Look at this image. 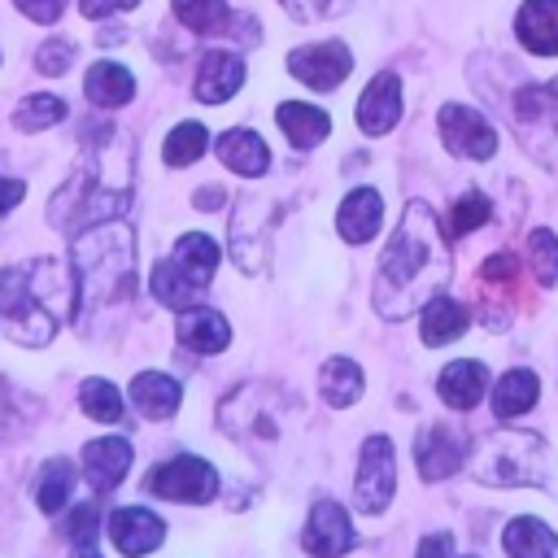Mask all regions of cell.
Instances as JSON below:
<instances>
[{"label":"cell","mask_w":558,"mask_h":558,"mask_svg":"<svg viewBox=\"0 0 558 558\" xmlns=\"http://www.w3.org/2000/svg\"><path fill=\"white\" fill-rule=\"evenodd\" d=\"M449 279V244L445 231L432 214V205L410 201L384 257H379V275H375V314L384 318H410L414 310H423L440 283Z\"/></svg>","instance_id":"1"},{"label":"cell","mask_w":558,"mask_h":558,"mask_svg":"<svg viewBox=\"0 0 558 558\" xmlns=\"http://www.w3.org/2000/svg\"><path fill=\"white\" fill-rule=\"evenodd\" d=\"M74 266H78V314L113 310L131 301V279H135V240L131 227L109 218L87 227V235L74 244Z\"/></svg>","instance_id":"2"},{"label":"cell","mask_w":558,"mask_h":558,"mask_svg":"<svg viewBox=\"0 0 558 558\" xmlns=\"http://www.w3.org/2000/svg\"><path fill=\"white\" fill-rule=\"evenodd\" d=\"M545 466H549V445L536 432L497 427L480 436L471 449V475L488 488H532L541 484Z\"/></svg>","instance_id":"3"},{"label":"cell","mask_w":558,"mask_h":558,"mask_svg":"<svg viewBox=\"0 0 558 558\" xmlns=\"http://www.w3.org/2000/svg\"><path fill=\"white\" fill-rule=\"evenodd\" d=\"M510 118H514V131L523 140V148L558 170V78L554 83H527L510 96Z\"/></svg>","instance_id":"4"},{"label":"cell","mask_w":558,"mask_h":558,"mask_svg":"<svg viewBox=\"0 0 558 558\" xmlns=\"http://www.w3.org/2000/svg\"><path fill=\"white\" fill-rule=\"evenodd\" d=\"M0 314L9 318V331L17 344L26 349H44L57 331V318L52 310L31 292V279H26V266L22 270H0Z\"/></svg>","instance_id":"5"},{"label":"cell","mask_w":558,"mask_h":558,"mask_svg":"<svg viewBox=\"0 0 558 558\" xmlns=\"http://www.w3.org/2000/svg\"><path fill=\"white\" fill-rule=\"evenodd\" d=\"M218 488H222L218 471L196 453H174L144 475V493L166 497V501H183V506H205L218 497Z\"/></svg>","instance_id":"6"},{"label":"cell","mask_w":558,"mask_h":558,"mask_svg":"<svg viewBox=\"0 0 558 558\" xmlns=\"http://www.w3.org/2000/svg\"><path fill=\"white\" fill-rule=\"evenodd\" d=\"M397 493V453L388 436H366L362 458H357V480H353V501L366 514H384Z\"/></svg>","instance_id":"7"},{"label":"cell","mask_w":558,"mask_h":558,"mask_svg":"<svg viewBox=\"0 0 558 558\" xmlns=\"http://www.w3.org/2000/svg\"><path fill=\"white\" fill-rule=\"evenodd\" d=\"M436 126H440V144L453 153V157H466V161H488L497 153V131L488 126V118L471 105H440L436 113Z\"/></svg>","instance_id":"8"},{"label":"cell","mask_w":558,"mask_h":558,"mask_svg":"<svg viewBox=\"0 0 558 558\" xmlns=\"http://www.w3.org/2000/svg\"><path fill=\"white\" fill-rule=\"evenodd\" d=\"M357 527L349 523V510L340 506V501H331V497H318L314 506H310V519H305V527H301V549L310 554V558H340V554H349V549H357Z\"/></svg>","instance_id":"9"},{"label":"cell","mask_w":558,"mask_h":558,"mask_svg":"<svg viewBox=\"0 0 558 558\" xmlns=\"http://www.w3.org/2000/svg\"><path fill=\"white\" fill-rule=\"evenodd\" d=\"M288 70L314 87V92H331L349 78L353 70V52L340 44V39H318V44H305V48H292L288 52Z\"/></svg>","instance_id":"10"},{"label":"cell","mask_w":558,"mask_h":558,"mask_svg":"<svg viewBox=\"0 0 558 558\" xmlns=\"http://www.w3.org/2000/svg\"><path fill=\"white\" fill-rule=\"evenodd\" d=\"M466 453H471V445L449 423H432L414 440V466H418V475L427 484H440V480L458 475L466 466Z\"/></svg>","instance_id":"11"},{"label":"cell","mask_w":558,"mask_h":558,"mask_svg":"<svg viewBox=\"0 0 558 558\" xmlns=\"http://www.w3.org/2000/svg\"><path fill=\"white\" fill-rule=\"evenodd\" d=\"M109 541L122 558H144L166 541V519L144 506H122L109 514Z\"/></svg>","instance_id":"12"},{"label":"cell","mask_w":558,"mask_h":558,"mask_svg":"<svg viewBox=\"0 0 558 558\" xmlns=\"http://www.w3.org/2000/svg\"><path fill=\"white\" fill-rule=\"evenodd\" d=\"M397 122H401V78L392 70H379L357 96V126L366 135H388Z\"/></svg>","instance_id":"13"},{"label":"cell","mask_w":558,"mask_h":558,"mask_svg":"<svg viewBox=\"0 0 558 558\" xmlns=\"http://www.w3.org/2000/svg\"><path fill=\"white\" fill-rule=\"evenodd\" d=\"M240 83H244V61L235 52H227V48H214V52L201 57L192 92H196L201 105H222V100H231L240 92Z\"/></svg>","instance_id":"14"},{"label":"cell","mask_w":558,"mask_h":558,"mask_svg":"<svg viewBox=\"0 0 558 558\" xmlns=\"http://www.w3.org/2000/svg\"><path fill=\"white\" fill-rule=\"evenodd\" d=\"M484 392H488V371H484V362L458 357V362H449V366L436 375V397H440L449 410H458V414L475 410V405L484 401Z\"/></svg>","instance_id":"15"},{"label":"cell","mask_w":558,"mask_h":558,"mask_svg":"<svg viewBox=\"0 0 558 558\" xmlns=\"http://www.w3.org/2000/svg\"><path fill=\"white\" fill-rule=\"evenodd\" d=\"M131 471V440L122 436H96L83 445V475L96 493H109Z\"/></svg>","instance_id":"16"},{"label":"cell","mask_w":558,"mask_h":558,"mask_svg":"<svg viewBox=\"0 0 558 558\" xmlns=\"http://www.w3.org/2000/svg\"><path fill=\"white\" fill-rule=\"evenodd\" d=\"M379 222H384V201L375 187H353L340 209H336V231L344 244H366L379 235Z\"/></svg>","instance_id":"17"},{"label":"cell","mask_w":558,"mask_h":558,"mask_svg":"<svg viewBox=\"0 0 558 558\" xmlns=\"http://www.w3.org/2000/svg\"><path fill=\"white\" fill-rule=\"evenodd\" d=\"M174 336L183 349L192 353H222L231 344V323L218 314V310H205V305H187L179 310V323H174Z\"/></svg>","instance_id":"18"},{"label":"cell","mask_w":558,"mask_h":558,"mask_svg":"<svg viewBox=\"0 0 558 558\" xmlns=\"http://www.w3.org/2000/svg\"><path fill=\"white\" fill-rule=\"evenodd\" d=\"M179 401H183V384H179L174 375H166V371H140V375L131 379V405H135L148 423L174 418Z\"/></svg>","instance_id":"19"},{"label":"cell","mask_w":558,"mask_h":558,"mask_svg":"<svg viewBox=\"0 0 558 558\" xmlns=\"http://www.w3.org/2000/svg\"><path fill=\"white\" fill-rule=\"evenodd\" d=\"M514 35L536 57H558V0H523Z\"/></svg>","instance_id":"20"},{"label":"cell","mask_w":558,"mask_h":558,"mask_svg":"<svg viewBox=\"0 0 558 558\" xmlns=\"http://www.w3.org/2000/svg\"><path fill=\"white\" fill-rule=\"evenodd\" d=\"M214 153H218V161H222L227 170H235V174H244V179H257V174L270 166V153H266L262 135H253L248 126L222 131V135L214 140Z\"/></svg>","instance_id":"21"},{"label":"cell","mask_w":558,"mask_h":558,"mask_svg":"<svg viewBox=\"0 0 558 558\" xmlns=\"http://www.w3.org/2000/svg\"><path fill=\"white\" fill-rule=\"evenodd\" d=\"M471 310L466 305H458L453 296H432L427 305H423V314H418V336H423V344H449V340H458L466 327H471Z\"/></svg>","instance_id":"22"},{"label":"cell","mask_w":558,"mask_h":558,"mask_svg":"<svg viewBox=\"0 0 558 558\" xmlns=\"http://www.w3.org/2000/svg\"><path fill=\"white\" fill-rule=\"evenodd\" d=\"M501 549L510 558H558V532L532 514H519L501 527Z\"/></svg>","instance_id":"23"},{"label":"cell","mask_w":558,"mask_h":558,"mask_svg":"<svg viewBox=\"0 0 558 558\" xmlns=\"http://www.w3.org/2000/svg\"><path fill=\"white\" fill-rule=\"evenodd\" d=\"M83 96L100 109H122L131 96H135V78L126 65H113V61H96L87 65V78H83Z\"/></svg>","instance_id":"24"},{"label":"cell","mask_w":558,"mask_h":558,"mask_svg":"<svg viewBox=\"0 0 558 558\" xmlns=\"http://www.w3.org/2000/svg\"><path fill=\"white\" fill-rule=\"evenodd\" d=\"M275 122L279 131L292 140V148H314L318 140H327L331 131V118L318 109V105H305V100H283L275 109Z\"/></svg>","instance_id":"25"},{"label":"cell","mask_w":558,"mask_h":558,"mask_svg":"<svg viewBox=\"0 0 558 558\" xmlns=\"http://www.w3.org/2000/svg\"><path fill=\"white\" fill-rule=\"evenodd\" d=\"M536 401H541V379H536L527 366H514V371H506V375L493 384V414H497V418H519V414H527Z\"/></svg>","instance_id":"26"},{"label":"cell","mask_w":558,"mask_h":558,"mask_svg":"<svg viewBox=\"0 0 558 558\" xmlns=\"http://www.w3.org/2000/svg\"><path fill=\"white\" fill-rule=\"evenodd\" d=\"M318 388H323V401H327L331 410H344V405H353V401L362 397L366 379H362V366H357V362H349V357H327L323 371H318Z\"/></svg>","instance_id":"27"},{"label":"cell","mask_w":558,"mask_h":558,"mask_svg":"<svg viewBox=\"0 0 558 558\" xmlns=\"http://www.w3.org/2000/svg\"><path fill=\"white\" fill-rule=\"evenodd\" d=\"M170 257L183 266V275H187L196 288H209V279H214V270H218V257H222V248H218L209 235L192 231V235H183V240L174 244V253H170Z\"/></svg>","instance_id":"28"},{"label":"cell","mask_w":558,"mask_h":558,"mask_svg":"<svg viewBox=\"0 0 558 558\" xmlns=\"http://www.w3.org/2000/svg\"><path fill=\"white\" fill-rule=\"evenodd\" d=\"M148 292H153L166 310H187L205 288H196V283L183 275V266H179L174 257H166V262L153 266V275H148Z\"/></svg>","instance_id":"29"},{"label":"cell","mask_w":558,"mask_h":558,"mask_svg":"<svg viewBox=\"0 0 558 558\" xmlns=\"http://www.w3.org/2000/svg\"><path fill=\"white\" fill-rule=\"evenodd\" d=\"M170 9L192 35H222L231 26L227 0H170Z\"/></svg>","instance_id":"30"},{"label":"cell","mask_w":558,"mask_h":558,"mask_svg":"<svg viewBox=\"0 0 558 558\" xmlns=\"http://www.w3.org/2000/svg\"><path fill=\"white\" fill-rule=\"evenodd\" d=\"M70 488H74V466H70L65 458H52V462H44V471H39L35 506H39L44 514H61L65 501H70Z\"/></svg>","instance_id":"31"},{"label":"cell","mask_w":558,"mask_h":558,"mask_svg":"<svg viewBox=\"0 0 558 558\" xmlns=\"http://www.w3.org/2000/svg\"><path fill=\"white\" fill-rule=\"evenodd\" d=\"M78 405H83L87 418H96V423H122V418H126L122 392H118L109 379H100V375L83 379V388H78Z\"/></svg>","instance_id":"32"},{"label":"cell","mask_w":558,"mask_h":558,"mask_svg":"<svg viewBox=\"0 0 558 558\" xmlns=\"http://www.w3.org/2000/svg\"><path fill=\"white\" fill-rule=\"evenodd\" d=\"M205 148H209V131H205L201 122H179V126L166 135V144H161V161H166L170 170H179V166H192Z\"/></svg>","instance_id":"33"},{"label":"cell","mask_w":558,"mask_h":558,"mask_svg":"<svg viewBox=\"0 0 558 558\" xmlns=\"http://www.w3.org/2000/svg\"><path fill=\"white\" fill-rule=\"evenodd\" d=\"M61 118H65V100H61V96H48V92L26 96V100L13 109V126H17V131H26V135L48 131V126H52V122H61Z\"/></svg>","instance_id":"34"},{"label":"cell","mask_w":558,"mask_h":558,"mask_svg":"<svg viewBox=\"0 0 558 558\" xmlns=\"http://www.w3.org/2000/svg\"><path fill=\"white\" fill-rule=\"evenodd\" d=\"M488 218H493V205H488V196H484V192H462V196L453 201V209H449L445 235H449V240H458V235H466V231L484 227Z\"/></svg>","instance_id":"35"},{"label":"cell","mask_w":558,"mask_h":558,"mask_svg":"<svg viewBox=\"0 0 558 558\" xmlns=\"http://www.w3.org/2000/svg\"><path fill=\"white\" fill-rule=\"evenodd\" d=\"M527 266H532L536 283H545V288L558 283V235H554V231L536 227V231L527 235Z\"/></svg>","instance_id":"36"},{"label":"cell","mask_w":558,"mask_h":558,"mask_svg":"<svg viewBox=\"0 0 558 558\" xmlns=\"http://www.w3.org/2000/svg\"><path fill=\"white\" fill-rule=\"evenodd\" d=\"M96 532H100V506H96V501H78V506L65 514V523H61V536H65L74 549H78V545H92Z\"/></svg>","instance_id":"37"},{"label":"cell","mask_w":558,"mask_h":558,"mask_svg":"<svg viewBox=\"0 0 558 558\" xmlns=\"http://www.w3.org/2000/svg\"><path fill=\"white\" fill-rule=\"evenodd\" d=\"M514 279H519V257H514V253L501 248V253H493V257L480 262V283H484L488 292H493V288H497V292H510Z\"/></svg>","instance_id":"38"},{"label":"cell","mask_w":558,"mask_h":558,"mask_svg":"<svg viewBox=\"0 0 558 558\" xmlns=\"http://www.w3.org/2000/svg\"><path fill=\"white\" fill-rule=\"evenodd\" d=\"M70 61H74V44H70V39H61V35H52V39H44V44L35 48V70H39V74H48V78L65 74V70H70Z\"/></svg>","instance_id":"39"},{"label":"cell","mask_w":558,"mask_h":558,"mask_svg":"<svg viewBox=\"0 0 558 558\" xmlns=\"http://www.w3.org/2000/svg\"><path fill=\"white\" fill-rule=\"evenodd\" d=\"M279 4H283V13H292L296 22H323V17L349 9V0H279Z\"/></svg>","instance_id":"40"},{"label":"cell","mask_w":558,"mask_h":558,"mask_svg":"<svg viewBox=\"0 0 558 558\" xmlns=\"http://www.w3.org/2000/svg\"><path fill=\"white\" fill-rule=\"evenodd\" d=\"M31 22H39V26H48V22H57L61 17V9H65V0H13Z\"/></svg>","instance_id":"41"},{"label":"cell","mask_w":558,"mask_h":558,"mask_svg":"<svg viewBox=\"0 0 558 558\" xmlns=\"http://www.w3.org/2000/svg\"><path fill=\"white\" fill-rule=\"evenodd\" d=\"M414 558H475V554H453L449 549V532H432L418 541V554Z\"/></svg>","instance_id":"42"},{"label":"cell","mask_w":558,"mask_h":558,"mask_svg":"<svg viewBox=\"0 0 558 558\" xmlns=\"http://www.w3.org/2000/svg\"><path fill=\"white\" fill-rule=\"evenodd\" d=\"M140 0H78V13L83 17H109L118 9H135Z\"/></svg>","instance_id":"43"},{"label":"cell","mask_w":558,"mask_h":558,"mask_svg":"<svg viewBox=\"0 0 558 558\" xmlns=\"http://www.w3.org/2000/svg\"><path fill=\"white\" fill-rule=\"evenodd\" d=\"M22 196H26V183L22 179H0V214H9Z\"/></svg>","instance_id":"44"},{"label":"cell","mask_w":558,"mask_h":558,"mask_svg":"<svg viewBox=\"0 0 558 558\" xmlns=\"http://www.w3.org/2000/svg\"><path fill=\"white\" fill-rule=\"evenodd\" d=\"M4 423H9V392H4V384H0V432H4Z\"/></svg>","instance_id":"45"},{"label":"cell","mask_w":558,"mask_h":558,"mask_svg":"<svg viewBox=\"0 0 558 558\" xmlns=\"http://www.w3.org/2000/svg\"><path fill=\"white\" fill-rule=\"evenodd\" d=\"M74 558H100V554H96L92 545H78V549H74Z\"/></svg>","instance_id":"46"}]
</instances>
